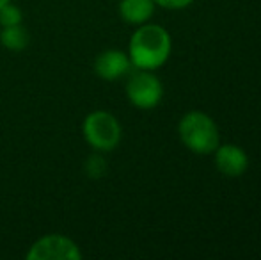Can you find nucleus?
I'll return each mask as SVG.
<instances>
[{
  "mask_svg": "<svg viewBox=\"0 0 261 260\" xmlns=\"http://www.w3.org/2000/svg\"><path fill=\"white\" fill-rule=\"evenodd\" d=\"M172 50V39L167 29L158 23H142L132 34L128 56L137 69H155L167 63Z\"/></svg>",
  "mask_w": 261,
  "mask_h": 260,
  "instance_id": "f257e3e1",
  "label": "nucleus"
},
{
  "mask_svg": "<svg viewBox=\"0 0 261 260\" xmlns=\"http://www.w3.org/2000/svg\"><path fill=\"white\" fill-rule=\"evenodd\" d=\"M178 135L183 145L197 155L213 153L220 145L219 127L212 116L203 111H190L183 114L178 123Z\"/></svg>",
  "mask_w": 261,
  "mask_h": 260,
  "instance_id": "f03ea898",
  "label": "nucleus"
},
{
  "mask_svg": "<svg viewBox=\"0 0 261 260\" xmlns=\"http://www.w3.org/2000/svg\"><path fill=\"white\" fill-rule=\"evenodd\" d=\"M82 135L93 150L98 153H107L119 146L123 129L112 112L93 111L84 118Z\"/></svg>",
  "mask_w": 261,
  "mask_h": 260,
  "instance_id": "7ed1b4c3",
  "label": "nucleus"
},
{
  "mask_svg": "<svg viewBox=\"0 0 261 260\" xmlns=\"http://www.w3.org/2000/svg\"><path fill=\"white\" fill-rule=\"evenodd\" d=\"M124 91L128 102L141 111H151L164 98V84L149 69H132L128 73Z\"/></svg>",
  "mask_w": 261,
  "mask_h": 260,
  "instance_id": "20e7f679",
  "label": "nucleus"
},
{
  "mask_svg": "<svg viewBox=\"0 0 261 260\" xmlns=\"http://www.w3.org/2000/svg\"><path fill=\"white\" fill-rule=\"evenodd\" d=\"M27 260H80L82 251L73 239L61 233L43 235L29 248Z\"/></svg>",
  "mask_w": 261,
  "mask_h": 260,
  "instance_id": "39448f33",
  "label": "nucleus"
},
{
  "mask_svg": "<svg viewBox=\"0 0 261 260\" xmlns=\"http://www.w3.org/2000/svg\"><path fill=\"white\" fill-rule=\"evenodd\" d=\"M132 69H134V64L130 61V56L126 52H123V50H117V49L103 50L94 59V73L101 80H107V82H114V80L123 79Z\"/></svg>",
  "mask_w": 261,
  "mask_h": 260,
  "instance_id": "423d86ee",
  "label": "nucleus"
},
{
  "mask_svg": "<svg viewBox=\"0 0 261 260\" xmlns=\"http://www.w3.org/2000/svg\"><path fill=\"white\" fill-rule=\"evenodd\" d=\"M213 155H215L213 162H215L217 171L224 177H242L249 168V155L245 153V150L237 145H231V143L219 145Z\"/></svg>",
  "mask_w": 261,
  "mask_h": 260,
  "instance_id": "0eeeda50",
  "label": "nucleus"
},
{
  "mask_svg": "<svg viewBox=\"0 0 261 260\" xmlns=\"http://www.w3.org/2000/svg\"><path fill=\"white\" fill-rule=\"evenodd\" d=\"M155 7L156 4L153 0H121L119 14L126 23L139 27L142 23H148L155 13Z\"/></svg>",
  "mask_w": 261,
  "mask_h": 260,
  "instance_id": "6e6552de",
  "label": "nucleus"
},
{
  "mask_svg": "<svg viewBox=\"0 0 261 260\" xmlns=\"http://www.w3.org/2000/svg\"><path fill=\"white\" fill-rule=\"evenodd\" d=\"M29 41H31V36L23 23L0 27V43L9 52H21L29 46Z\"/></svg>",
  "mask_w": 261,
  "mask_h": 260,
  "instance_id": "1a4fd4ad",
  "label": "nucleus"
},
{
  "mask_svg": "<svg viewBox=\"0 0 261 260\" xmlns=\"http://www.w3.org/2000/svg\"><path fill=\"white\" fill-rule=\"evenodd\" d=\"M23 23V14L21 9L13 2H7L6 6L0 7V27H6V25H16Z\"/></svg>",
  "mask_w": 261,
  "mask_h": 260,
  "instance_id": "9d476101",
  "label": "nucleus"
},
{
  "mask_svg": "<svg viewBox=\"0 0 261 260\" xmlns=\"http://www.w3.org/2000/svg\"><path fill=\"white\" fill-rule=\"evenodd\" d=\"M86 170H87V175L93 178H98V177H103L105 171H107V164L103 160L101 155H93L89 157V160L86 162Z\"/></svg>",
  "mask_w": 261,
  "mask_h": 260,
  "instance_id": "9b49d317",
  "label": "nucleus"
},
{
  "mask_svg": "<svg viewBox=\"0 0 261 260\" xmlns=\"http://www.w3.org/2000/svg\"><path fill=\"white\" fill-rule=\"evenodd\" d=\"M156 6L164 7V9H171V11H178V9H185L189 7L194 0H153Z\"/></svg>",
  "mask_w": 261,
  "mask_h": 260,
  "instance_id": "f8f14e48",
  "label": "nucleus"
},
{
  "mask_svg": "<svg viewBox=\"0 0 261 260\" xmlns=\"http://www.w3.org/2000/svg\"><path fill=\"white\" fill-rule=\"evenodd\" d=\"M7 2H11V0H0V7H2V6H6Z\"/></svg>",
  "mask_w": 261,
  "mask_h": 260,
  "instance_id": "ddd939ff",
  "label": "nucleus"
}]
</instances>
